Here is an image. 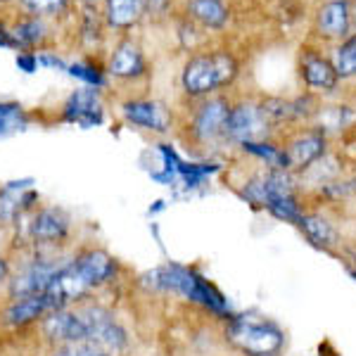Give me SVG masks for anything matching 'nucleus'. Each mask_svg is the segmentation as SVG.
Returning <instances> with one entry per match:
<instances>
[{"label": "nucleus", "instance_id": "1", "mask_svg": "<svg viewBox=\"0 0 356 356\" xmlns=\"http://www.w3.org/2000/svg\"><path fill=\"white\" fill-rule=\"evenodd\" d=\"M126 283H134V275L119 261L107 247L95 240H81L72 252L60 271L53 275L48 285V295L60 309L76 307L88 300L110 302L119 297Z\"/></svg>", "mask_w": 356, "mask_h": 356}, {"label": "nucleus", "instance_id": "2", "mask_svg": "<svg viewBox=\"0 0 356 356\" xmlns=\"http://www.w3.org/2000/svg\"><path fill=\"white\" fill-rule=\"evenodd\" d=\"M136 288H140L147 295H171L181 300L197 304L209 314L219 318H231V307H228L226 295L216 288L211 280H207L197 268L186 266V264L166 261L162 266H154L150 271L140 273L134 280Z\"/></svg>", "mask_w": 356, "mask_h": 356}, {"label": "nucleus", "instance_id": "3", "mask_svg": "<svg viewBox=\"0 0 356 356\" xmlns=\"http://www.w3.org/2000/svg\"><path fill=\"white\" fill-rule=\"evenodd\" d=\"M76 221L67 209L57 204H41L36 211L22 221L13 231V247L10 250H31L65 254L76 247Z\"/></svg>", "mask_w": 356, "mask_h": 356}, {"label": "nucleus", "instance_id": "4", "mask_svg": "<svg viewBox=\"0 0 356 356\" xmlns=\"http://www.w3.org/2000/svg\"><path fill=\"white\" fill-rule=\"evenodd\" d=\"M238 76L240 62L228 50L195 53L181 69V90L188 100H202L233 86Z\"/></svg>", "mask_w": 356, "mask_h": 356}, {"label": "nucleus", "instance_id": "5", "mask_svg": "<svg viewBox=\"0 0 356 356\" xmlns=\"http://www.w3.org/2000/svg\"><path fill=\"white\" fill-rule=\"evenodd\" d=\"M88 330V347L100 349L112 356H129L134 349V337L126 328L124 318L117 314L114 304L102 300H88L76 304Z\"/></svg>", "mask_w": 356, "mask_h": 356}, {"label": "nucleus", "instance_id": "6", "mask_svg": "<svg viewBox=\"0 0 356 356\" xmlns=\"http://www.w3.org/2000/svg\"><path fill=\"white\" fill-rule=\"evenodd\" d=\"M231 105L233 102L226 95H209L197 100V107L191 110L188 122L183 126V138H186L188 147L211 152L216 147L228 145L226 124Z\"/></svg>", "mask_w": 356, "mask_h": 356}, {"label": "nucleus", "instance_id": "7", "mask_svg": "<svg viewBox=\"0 0 356 356\" xmlns=\"http://www.w3.org/2000/svg\"><path fill=\"white\" fill-rule=\"evenodd\" d=\"M102 62H105V74L110 86L126 90V95H136L134 88L147 83V79H150V62H147L145 50H143L140 41L134 33L117 36V41L110 45L107 55L102 57Z\"/></svg>", "mask_w": 356, "mask_h": 356}, {"label": "nucleus", "instance_id": "8", "mask_svg": "<svg viewBox=\"0 0 356 356\" xmlns=\"http://www.w3.org/2000/svg\"><path fill=\"white\" fill-rule=\"evenodd\" d=\"M226 337L233 347L247 356L278 354L283 347V330L271 321L250 318V316H231L226 325Z\"/></svg>", "mask_w": 356, "mask_h": 356}, {"label": "nucleus", "instance_id": "9", "mask_svg": "<svg viewBox=\"0 0 356 356\" xmlns=\"http://www.w3.org/2000/svg\"><path fill=\"white\" fill-rule=\"evenodd\" d=\"M119 119L131 129L145 131V134L166 136L176 124L174 110L166 102L147 95H126L117 100Z\"/></svg>", "mask_w": 356, "mask_h": 356}, {"label": "nucleus", "instance_id": "10", "mask_svg": "<svg viewBox=\"0 0 356 356\" xmlns=\"http://www.w3.org/2000/svg\"><path fill=\"white\" fill-rule=\"evenodd\" d=\"M105 117H107L105 90L81 86V88L72 90V93L65 97V102L60 105L57 122L79 126V129H95V126L105 124Z\"/></svg>", "mask_w": 356, "mask_h": 356}, {"label": "nucleus", "instance_id": "11", "mask_svg": "<svg viewBox=\"0 0 356 356\" xmlns=\"http://www.w3.org/2000/svg\"><path fill=\"white\" fill-rule=\"evenodd\" d=\"M271 131L273 129L268 126L266 117H264L259 100H240L231 105V114H228V124H226L228 145L240 147L245 143L268 140Z\"/></svg>", "mask_w": 356, "mask_h": 356}, {"label": "nucleus", "instance_id": "12", "mask_svg": "<svg viewBox=\"0 0 356 356\" xmlns=\"http://www.w3.org/2000/svg\"><path fill=\"white\" fill-rule=\"evenodd\" d=\"M5 24H8V33L15 53H22V50L38 53V50L50 48V43H53L55 22L41 19V17H33L17 10L15 19L5 22Z\"/></svg>", "mask_w": 356, "mask_h": 356}, {"label": "nucleus", "instance_id": "13", "mask_svg": "<svg viewBox=\"0 0 356 356\" xmlns=\"http://www.w3.org/2000/svg\"><path fill=\"white\" fill-rule=\"evenodd\" d=\"M74 33H76V45L81 48L83 55L100 57L102 48L107 43V29L102 19L100 5H76V15H74Z\"/></svg>", "mask_w": 356, "mask_h": 356}, {"label": "nucleus", "instance_id": "14", "mask_svg": "<svg viewBox=\"0 0 356 356\" xmlns=\"http://www.w3.org/2000/svg\"><path fill=\"white\" fill-rule=\"evenodd\" d=\"M325 145H328V138L321 134L318 129H312L307 134L295 136L288 145L283 147L285 152V169L290 171H304L312 164L318 162L321 157H325Z\"/></svg>", "mask_w": 356, "mask_h": 356}, {"label": "nucleus", "instance_id": "15", "mask_svg": "<svg viewBox=\"0 0 356 356\" xmlns=\"http://www.w3.org/2000/svg\"><path fill=\"white\" fill-rule=\"evenodd\" d=\"M100 10L110 33H117V36L134 33L145 22L143 0H102Z\"/></svg>", "mask_w": 356, "mask_h": 356}, {"label": "nucleus", "instance_id": "16", "mask_svg": "<svg viewBox=\"0 0 356 356\" xmlns=\"http://www.w3.org/2000/svg\"><path fill=\"white\" fill-rule=\"evenodd\" d=\"M349 29H352V3L349 0H328L318 8L316 13V31L323 38H344L349 36Z\"/></svg>", "mask_w": 356, "mask_h": 356}, {"label": "nucleus", "instance_id": "17", "mask_svg": "<svg viewBox=\"0 0 356 356\" xmlns=\"http://www.w3.org/2000/svg\"><path fill=\"white\" fill-rule=\"evenodd\" d=\"M186 17L207 31H221L231 22V10L223 0H186Z\"/></svg>", "mask_w": 356, "mask_h": 356}, {"label": "nucleus", "instance_id": "18", "mask_svg": "<svg viewBox=\"0 0 356 356\" xmlns=\"http://www.w3.org/2000/svg\"><path fill=\"white\" fill-rule=\"evenodd\" d=\"M300 74L304 81H307V86H312V88L332 90L337 86V74H335L332 62L316 53H304Z\"/></svg>", "mask_w": 356, "mask_h": 356}, {"label": "nucleus", "instance_id": "19", "mask_svg": "<svg viewBox=\"0 0 356 356\" xmlns=\"http://www.w3.org/2000/svg\"><path fill=\"white\" fill-rule=\"evenodd\" d=\"M300 231L307 235V240L321 250H335L340 245V231L335 228V223H330L325 216L321 214H302L300 219Z\"/></svg>", "mask_w": 356, "mask_h": 356}, {"label": "nucleus", "instance_id": "20", "mask_svg": "<svg viewBox=\"0 0 356 356\" xmlns=\"http://www.w3.org/2000/svg\"><path fill=\"white\" fill-rule=\"evenodd\" d=\"M67 74L72 79H76V81H81L83 86H88V88H97V90L110 88L102 57L83 55V57H79V60H72L67 65Z\"/></svg>", "mask_w": 356, "mask_h": 356}, {"label": "nucleus", "instance_id": "21", "mask_svg": "<svg viewBox=\"0 0 356 356\" xmlns=\"http://www.w3.org/2000/svg\"><path fill=\"white\" fill-rule=\"evenodd\" d=\"M33 122H36V117H33L22 102L0 100V140L22 134V131H26Z\"/></svg>", "mask_w": 356, "mask_h": 356}, {"label": "nucleus", "instance_id": "22", "mask_svg": "<svg viewBox=\"0 0 356 356\" xmlns=\"http://www.w3.org/2000/svg\"><path fill=\"white\" fill-rule=\"evenodd\" d=\"M76 3L74 0H19L17 10L33 17H41L48 22H62L67 17H72Z\"/></svg>", "mask_w": 356, "mask_h": 356}, {"label": "nucleus", "instance_id": "23", "mask_svg": "<svg viewBox=\"0 0 356 356\" xmlns=\"http://www.w3.org/2000/svg\"><path fill=\"white\" fill-rule=\"evenodd\" d=\"M240 150L245 154H252L254 159L266 164V169H285V152L283 147L273 145L271 140H259V143H245L240 145ZM288 171V169H285Z\"/></svg>", "mask_w": 356, "mask_h": 356}, {"label": "nucleus", "instance_id": "24", "mask_svg": "<svg viewBox=\"0 0 356 356\" xmlns=\"http://www.w3.org/2000/svg\"><path fill=\"white\" fill-rule=\"evenodd\" d=\"M332 67H335L337 79H352L356 76V33L347 36L337 45L332 53Z\"/></svg>", "mask_w": 356, "mask_h": 356}, {"label": "nucleus", "instance_id": "25", "mask_svg": "<svg viewBox=\"0 0 356 356\" xmlns=\"http://www.w3.org/2000/svg\"><path fill=\"white\" fill-rule=\"evenodd\" d=\"M318 119L316 129L321 134H328V131H342L347 124L354 122V114L349 112V107H318L314 114Z\"/></svg>", "mask_w": 356, "mask_h": 356}, {"label": "nucleus", "instance_id": "26", "mask_svg": "<svg viewBox=\"0 0 356 356\" xmlns=\"http://www.w3.org/2000/svg\"><path fill=\"white\" fill-rule=\"evenodd\" d=\"M266 211L271 216H275L278 221H285V223H300L302 219V204H300V200H297V195H285V197H278V200H273L271 204L266 207Z\"/></svg>", "mask_w": 356, "mask_h": 356}, {"label": "nucleus", "instance_id": "27", "mask_svg": "<svg viewBox=\"0 0 356 356\" xmlns=\"http://www.w3.org/2000/svg\"><path fill=\"white\" fill-rule=\"evenodd\" d=\"M145 5V22H162L171 17L174 0H143Z\"/></svg>", "mask_w": 356, "mask_h": 356}, {"label": "nucleus", "instance_id": "28", "mask_svg": "<svg viewBox=\"0 0 356 356\" xmlns=\"http://www.w3.org/2000/svg\"><path fill=\"white\" fill-rule=\"evenodd\" d=\"M36 55H38V67H41V69H55V72H67L69 62L60 53H57V50L45 48V50H38Z\"/></svg>", "mask_w": 356, "mask_h": 356}, {"label": "nucleus", "instance_id": "29", "mask_svg": "<svg viewBox=\"0 0 356 356\" xmlns=\"http://www.w3.org/2000/svg\"><path fill=\"white\" fill-rule=\"evenodd\" d=\"M15 65L19 72H24V74H36L38 69V55L36 53H29V50H22V53H17L15 57Z\"/></svg>", "mask_w": 356, "mask_h": 356}, {"label": "nucleus", "instance_id": "30", "mask_svg": "<svg viewBox=\"0 0 356 356\" xmlns=\"http://www.w3.org/2000/svg\"><path fill=\"white\" fill-rule=\"evenodd\" d=\"M19 5V0H0V10H8V8H15Z\"/></svg>", "mask_w": 356, "mask_h": 356}, {"label": "nucleus", "instance_id": "31", "mask_svg": "<svg viewBox=\"0 0 356 356\" xmlns=\"http://www.w3.org/2000/svg\"><path fill=\"white\" fill-rule=\"evenodd\" d=\"M76 5H102V0H74Z\"/></svg>", "mask_w": 356, "mask_h": 356}, {"label": "nucleus", "instance_id": "32", "mask_svg": "<svg viewBox=\"0 0 356 356\" xmlns=\"http://www.w3.org/2000/svg\"><path fill=\"white\" fill-rule=\"evenodd\" d=\"M352 19H354V24H356V0L352 3Z\"/></svg>", "mask_w": 356, "mask_h": 356}, {"label": "nucleus", "instance_id": "33", "mask_svg": "<svg viewBox=\"0 0 356 356\" xmlns=\"http://www.w3.org/2000/svg\"><path fill=\"white\" fill-rule=\"evenodd\" d=\"M259 356H278V354H259Z\"/></svg>", "mask_w": 356, "mask_h": 356}, {"label": "nucleus", "instance_id": "34", "mask_svg": "<svg viewBox=\"0 0 356 356\" xmlns=\"http://www.w3.org/2000/svg\"><path fill=\"white\" fill-rule=\"evenodd\" d=\"M354 278H356V271H354Z\"/></svg>", "mask_w": 356, "mask_h": 356}]
</instances>
